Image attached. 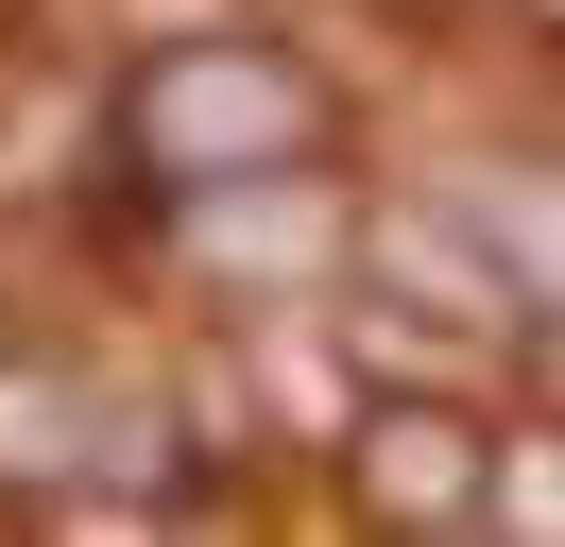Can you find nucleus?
<instances>
[{
	"mask_svg": "<svg viewBox=\"0 0 565 547\" xmlns=\"http://www.w3.org/2000/svg\"><path fill=\"white\" fill-rule=\"evenodd\" d=\"M120 137H138L172 189H223V171H309L326 137H343V103H326V68H291L275 34H189V52L138 68Z\"/></svg>",
	"mask_w": 565,
	"mask_h": 547,
	"instance_id": "1",
	"label": "nucleus"
},
{
	"mask_svg": "<svg viewBox=\"0 0 565 547\" xmlns=\"http://www.w3.org/2000/svg\"><path fill=\"white\" fill-rule=\"evenodd\" d=\"M360 513H394V530H480L497 513V428L446 410V394L360 410Z\"/></svg>",
	"mask_w": 565,
	"mask_h": 547,
	"instance_id": "2",
	"label": "nucleus"
},
{
	"mask_svg": "<svg viewBox=\"0 0 565 547\" xmlns=\"http://www.w3.org/2000/svg\"><path fill=\"white\" fill-rule=\"evenodd\" d=\"M360 274L412 291V325H514V308H531V274L497 257V223H446V205H377Z\"/></svg>",
	"mask_w": 565,
	"mask_h": 547,
	"instance_id": "3",
	"label": "nucleus"
},
{
	"mask_svg": "<svg viewBox=\"0 0 565 547\" xmlns=\"http://www.w3.org/2000/svg\"><path fill=\"white\" fill-rule=\"evenodd\" d=\"M86 444H104V410H86L70 376H18V360H0V462H86Z\"/></svg>",
	"mask_w": 565,
	"mask_h": 547,
	"instance_id": "4",
	"label": "nucleus"
},
{
	"mask_svg": "<svg viewBox=\"0 0 565 547\" xmlns=\"http://www.w3.org/2000/svg\"><path fill=\"white\" fill-rule=\"evenodd\" d=\"M480 223H497V257L531 274V308H565V189H531V171H514V189H480Z\"/></svg>",
	"mask_w": 565,
	"mask_h": 547,
	"instance_id": "5",
	"label": "nucleus"
},
{
	"mask_svg": "<svg viewBox=\"0 0 565 547\" xmlns=\"http://www.w3.org/2000/svg\"><path fill=\"white\" fill-rule=\"evenodd\" d=\"M497 496H514V530H565V462H514Z\"/></svg>",
	"mask_w": 565,
	"mask_h": 547,
	"instance_id": "6",
	"label": "nucleus"
},
{
	"mask_svg": "<svg viewBox=\"0 0 565 547\" xmlns=\"http://www.w3.org/2000/svg\"><path fill=\"white\" fill-rule=\"evenodd\" d=\"M531 394L565 410V308H548V325H531Z\"/></svg>",
	"mask_w": 565,
	"mask_h": 547,
	"instance_id": "7",
	"label": "nucleus"
}]
</instances>
